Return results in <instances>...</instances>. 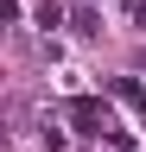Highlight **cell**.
Here are the masks:
<instances>
[{
    "mask_svg": "<svg viewBox=\"0 0 146 152\" xmlns=\"http://www.w3.org/2000/svg\"><path fill=\"white\" fill-rule=\"evenodd\" d=\"M108 95H114V102H127L134 114H146V89L134 83V76H114V83H108Z\"/></svg>",
    "mask_w": 146,
    "mask_h": 152,
    "instance_id": "obj_2",
    "label": "cell"
},
{
    "mask_svg": "<svg viewBox=\"0 0 146 152\" xmlns=\"http://www.w3.org/2000/svg\"><path fill=\"white\" fill-rule=\"evenodd\" d=\"M70 121H76L83 133H108V108L95 102V95H76V102H70Z\"/></svg>",
    "mask_w": 146,
    "mask_h": 152,
    "instance_id": "obj_1",
    "label": "cell"
},
{
    "mask_svg": "<svg viewBox=\"0 0 146 152\" xmlns=\"http://www.w3.org/2000/svg\"><path fill=\"white\" fill-rule=\"evenodd\" d=\"M70 32H83V38H95V32H102V19L89 13V7H76V13H70Z\"/></svg>",
    "mask_w": 146,
    "mask_h": 152,
    "instance_id": "obj_3",
    "label": "cell"
}]
</instances>
